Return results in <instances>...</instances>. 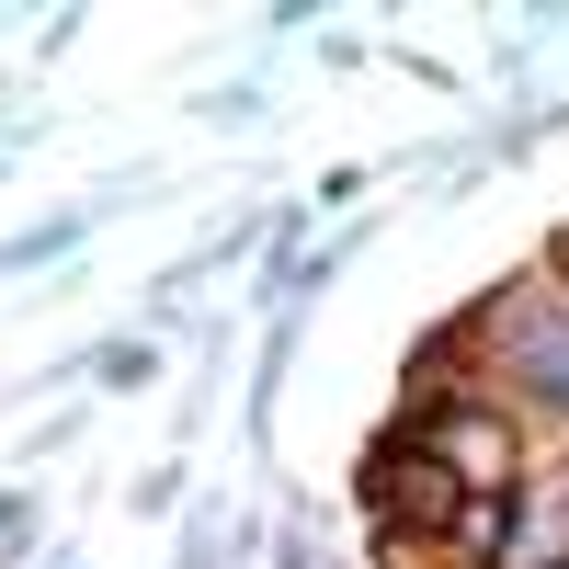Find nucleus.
Wrapping results in <instances>:
<instances>
[{
    "label": "nucleus",
    "instance_id": "1",
    "mask_svg": "<svg viewBox=\"0 0 569 569\" xmlns=\"http://www.w3.org/2000/svg\"><path fill=\"white\" fill-rule=\"evenodd\" d=\"M479 342H490V365H501L536 410L569 421V297H558V284H501V308H490Z\"/></svg>",
    "mask_w": 569,
    "mask_h": 569
}]
</instances>
